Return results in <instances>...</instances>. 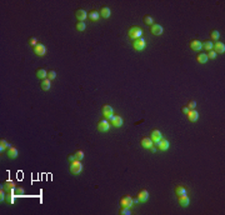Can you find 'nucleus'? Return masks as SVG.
<instances>
[{
    "instance_id": "ddd939ff",
    "label": "nucleus",
    "mask_w": 225,
    "mask_h": 215,
    "mask_svg": "<svg viewBox=\"0 0 225 215\" xmlns=\"http://www.w3.org/2000/svg\"><path fill=\"white\" fill-rule=\"evenodd\" d=\"M75 16H76V19L79 20V22H84V20L88 18V13L84 9H79V10H76V13H75Z\"/></svg>"
},
{
    "instance_id": "423d86ee",
    "label": "nucleus",
    "mask_w": 225,
    "mask_h": 215,
    "mask_svg": "<svg viewBox=\"0 0 225 215\" xmlns=\"http://www.w3.org/2000/svg\"><path fill=\"white\" fill-rule=\"evenodd\" d=\"M145 45H147V43H145V40L143 39V38L134 40V49L138 50V51H140V50H144L145 49Z\"/></svg>"
},
{
    "instance_id": "1a4fd4ad",
    "label": "nucleus",
    "mask_w": 225,
    "mask_h": 215,
    "mask_svg": "<svg viewBox=\"0 0 225 215\" xmlns=\"http://www.w3.org/2000/svg\"><path fill=\"white\" fill-rule=\"evenodd\" d=\"M150 31H151L154 35H161L162 31H164V29H162V26L159 24H153L151 28H150Z\"/></svg>"
},
{
    "instance_id": "a211bd4d",
    "label": "nucleus",
    "mask_w": 225,
    "mask_h": 215,
    "mask_svg": "<svg viewBox=\"0 0 225 215\" xmlns=\"http://www.w3.org/2000/svg\"><path fill=\"white\" fill-rule=\"evenodd\" d=\"M138 199H139V201H141V203H145V201L149 199L148 190H141L139 194H138Z\"/></svg>"
},
{
    "instance_id": "bb28decb",
    "label": "nucleus",
    "mask_w": 225,
    "mask_h": 215,
    "mask_svg": "<svg viewBox=\"0 0 225 215\" xmlns=\"http://www.w3.org/2000/svg\"><path fill=\"white\" fill-rule=\"evenodd\" d=\"M9 148H10V145L8 144L6 140H4V139H1V140H0V151H1V153L5 149H9Z\"/></svg>"
},
{
    "instance_id": "aec40b11",
    "label": "nucleus",
    "mask_w": 225,
    "mask_h": 215,
    "mask_svg": "<svg viewBox=\"0 0 225 215\" xmlns=\"http://www.w3.org/2000/svg\"><path fill=\"white\" fill-rule=\"evenodd\" d=\"M16 157H18V149L14 148V146H10L9 149H8V158L15 159Z\"/></svg>"
},
{
    "instance_id": "5701e85b",
    "label": "nucleus",
    "mask_w": 225,
    "mask_h": 215,
    "mask_svg": "<svg viewBox=\"0 0 225 215\" xmlns=\"http://www.w3.org/2000/svg\"><path fill=\"white\" fill-rule=\"evenodd\" d=\"M40 88H41V90L48 91V90L50 89V80H49V79H44V80H41Z\"/></svg>"
},
{
    "instance_id": "c9c22d12",
    "label": "nucleus",
    "mask_w": 225,
    "mask_h": 215,
    "mask_svg": "<svg viewBox=\"0 0 225 215\" xmlns=\"http://www.w3.org/2000/svg\"><path fill=\"white\" fill-rule=\"evenodd\" d=\"M56 78V73L54 70H50V71H48V79L49 80H54Z\"/></svg>"
},
{
    "instance_id": "4be33fe9",
    "label": "nucleus",
    "mask_w": 225,
    "mask_h": 215,
    "mask_svg": "<svg viewBox=\"0 0 225 215\" xmlns=\"http://www.w3.org/2000/svg\"><path fill=\"white\" fill-rule=\"evenodd\" d=\"M178 201H179V205H181V206L189 205V198H188V195H180L178 198Z\"/></svg>"
},
{
    "instance_id": "72a5a7b5",
    "label": "nucleus",
    "mask_w": 225,
    "mask_h": 215,
    "mask_svg": "<svg viewBox=\"0 0 225 215\" xmlns=\"http://www.w3.org/2000/svg\"><path fill=\"white\" fill-rule=\"evenodd\" d=\"M144 22H145V24H148V25H153L154 24V19H153V16L147 15L144 18Z\"/></svg>"
},
{
    "instance_id": "e433bc0d",
    "label": "nucleus",
    "mask_w": 225,
    "mask_h": 215,
    "mask_svg": "<svg viewBox=\"0 0 225 215\" xmlns=\"http://www.w3.org/2000/svg\"><path fill=\"white\" fill-rule=\"evenodd\" d=\"M206 56H208V59H215L216 58V53L214 51V50H209V53L206 54Z\"/></svg>"
},
{
    "instance_id": "6e6552de",
    "label": "nucleus",
    "mask_w": 225,
    "mask_h": 215,
    "mask_svg": "<svg viewBox=\"0 0 225 215\" xmlns=\"http://www.w3.org/2000/svg\"><path fill=\"white\" fill-rule=\"evenodd\" d=\"M34 53L39 56H44L45 54H47V48H45L43 44H38L34 48Z\"/></svg>"
},
{
    "instance_id": "f257e3e1",
    "label": "nucleus",
    "mask_w": 225,
    "mask_h": 215,
    "mask_svg": "<svg viewBox=\"0 0 225 215\" xmlns=\"http://www.w3.org/2000/svg\"><path fill=\"white\" fill-rule=\"evenodd\" d=\"M128 34L133 40H136V39H140L141 38V35H143V30H141L139 26H131L130 29H129Z\"/></svg>"
},
{
    "instance_id": "a878e982",
    "label": "nucleus",
    "mask_w": 225,
    "mask_h": 215,
    "mask_svg": "<svg viewBox=\"0 0 225 215\" xmlns=\"http://www.w3.org/2000/svg\"><path fill=\"white\" fill-rule=\"evenodd\" d=\"M197 60L200 63V64H205V63L209 60V59H208V56H206V54H199V55L197 56Z\"/></svg>"
},
{
    "instance_id": "c756f323",
    "label": "nucleus",
    "mask_w": 225,
    "mask_h": 215,
    "mask_svg": "<svg viewBox=\"0 0 225 215\" xmlns=\"http://www.w3.org/2000/svg\"><path fill=\"white\" fill-rule=\"evenodd\" d=\"M85 29H86V25H85L84 22H78V24H76V30H79V31H84Z\"/></svg>"
},
{
    "instance_id": "6ab92c4d",
    "label": "nucleus",
    "mask_w": 225,
    "mask_h": 215,
    "mask_svg": "<svg viewBox=\"0 0 225 215\" xmlns=\"http://www.w3.org/2000/svg\"><path fill=\"white\" fill-rule=\"evenodd\" d=\"M190 48L193 50H195V51H198V50L203 49V44H201V41H199V40H193V41H190Z\"/></svg>"
},
{
    "instance_id": "dca6fc26",
    "label": "nucleus",
    "mask_w": 225,
    "mask_h": 215,
    "mask_svg": "<svg viewBox=\"0 0 225 215\" xmlns=\"http://www.w3.org/2000/svg\"><path fill=\"white\" fill-rule=\"evenodd\" d=\"M186 115H188V119H189L190 121H193V123L199 119V113L195 110V109H194V110H189V113H188Z\"/></svg>"
},
{
    "instance_id": "a19ab883",
    "label": "nucleus",
    "mask_w": 225,
    "mask_h": 215,
    "mask_svg": "<svg viewBox=\"0 0 225 215\" xmlns=\"http://www.w3.org/2000/svg\"><path fill=\"white\" fill-rule=\"evenodd\" d=\"M181 111L184 113V114H188V113H189V108H188V106H183L181 108Z\"/></svg>"
},
{
    "instance_id": "9d476101",
    "label": "nucleus",
    "mask_w": 225,
    "mask_h": 215,
    "mask_svg": "<svg viewBox=\"0 0 225 215\" xmlns=\"http://www.w3.org/2000/svg\"><path fill=\"white\" fill-rule=\"evenodd\" d=\"M150 136H151V138H150V139H151V141H153V143H155V144H156V143L159 141L160 139L162 138L161 133H160L158 129H154L153 132H151V134H150Z\"/></svg>"
},
{
    "instance_id": "7ed1b4c3",
    "label": "nucleus",
    "mask_w": 225,
    "mask_h": 215,
    "mask_svg": "<svg viewBox=\"0 0 225 215\" xmlns=\"http://www.w3.org/2000/svg\"><path fill=\"white\" fill-rule=\"evenodd\" d=\"M108 119L110 120V123L112 124V126H115V128H120V126L123 125V118L119 116V115H111L110 118H108Z\"/></svg>"
},
{
    "instance_id": "4c0bfd02",
    "label": "nucleus",
    "mask_w": 225,
    "mask_h": 215,
    "mask_svg": "<svg viewBox=\"0 0 225 215\" xmlns=\"http://www.w3.org/2000/svg\"><path fill=\"white\" fill-rule=\"evenodd\" d=\"M188 108H189V110H194V109L197 108V103H195L194 100H191V102H189V104H188Z\"/></svg>"
},
{
    "instance_id": "f03ea898",
    "label": "nucleus",
    "mask_w": 225,
    "mask_h": 215,
    "mask_svg": "<svg viewBox=\"0 0 225 215\" xmlns=\"http://www.w3.org/2000/svg\"><path fill=\"white\" fill-rule=\"evenodd\" d=\"M81 170H83V165L79 160H75V161L70 164V173L72 174H80Z\"/></svg>"
},
{
    "instance_id": "7c9ffc66",
    "label": "nucleus",
    "mask_w": 225,
    "mask_h": 215,
    "mask_svg": "<svg viewBox=\"0 0 225 215\" xmlns=\"http://www.w3.org/2000/svg\"><path fill=\"white\" fill-rule=\"evenodd\" d=\"M203 48L206 49V50H212V43H211L210 40L204 41V43H203Z\"/></svg>"
},
{
    "instance_id": "b1692460",
    "label": "nucleus",
    "mask_w": 225,
    "mask_h": 215,
    "mask_svg": "<svg viewBox=\"0 0 225 215\" xmlns=\"http://www.w3.org/2000/svg\"><path fill=\"white\" fill-rule=\"evenodd\" d=\"M36 77L41 79V80H44L45 78H48V71L45 70V69H39V70H36Z\"/></svg>"
},
{
    "instance_id": "20e7f679",
    "label": "nucleus",
    "mask_w": 225,
    "mask_h": 215,
    "mask_svg": "<svg viewBox=\"0 0 225 215\" xmlns=\"http://www.w3.org/2000/svg\"><path fill=\"white\" fill-rule=\"evenodd\" d=\"M109 129H110V124H109V121H108V120L103 119V120H100L98 123V130L100 133H106Z\"/></svg>"
},
{
    "instance_id": "39448f33",
    "label": "nucleus",
    "mask_w": 225,
    "mask_h": 215,
    "mask_svg": "<svg viewBox=\"0 0 225 215\" xmlns=\"http://www.w3.org/2000/svg\"><path fill=\"white\" fill-rule=\"evenodd\" d=\"M133 198L131 196H129V195H125L123 196L122 199H120V205L122 206H126V208H131L133 206Z\"/></svg>"
},
{
    "instance_id": "58836bf2",
    "label": "nucleus",
    "mask_w": 225,
    "mask_h": 215,
    "mask_svg": "<svg viewBox=\"0 0 225 215\" xmlns=\"http://www.w3.org/2000/svg\"><path fill=\"white\" fill-rule=\"evenodd\" d=\"M4 191H5V190H4V189H1V190H0V201H3V200H5V194H4Z\"/></svg>"
},
{
    "instance_id": "ea45409f",
    "label": "nucleus",
    "mask_w": 225,
    "mask_h": 215,
    "mask_svg": "<svg viewBox=\"0 0 225 215\" xmlns=\"http://www.w3.org/2000/svg\"><path fill=\"white\" fill-rule=\"evenodd\" d=\"M68 160H69V161L70 163H73V161H75V160H76V158H75V155H69V157H68Z\"/></svg>"
},
{
    "instance_id": "f8f14e48",
    "label": "nucleus",
    "mask_w": 225,
    "mask_h": 215,
    "mask_svg": "<svg viewBox=\"0 0 225 215\" xmlns=\"http://www.w3.org/2000/svg\"><path fill=\"white\" fill-rule=\"evenodd\" d=\"M3 189L5 191H8V193H12V191H14V189H15V184L12 183L11 180H8V181H5V183L3 184Z\"/></svg>"
},
{
    "instance_id": "412c9836",
    "label": "nucleus",
    "mask_w": 225,
    "mask_h": 215,
    "mask_svg": "<svg viewBox=\"0 0 225 215\" xmlns=\"http://www.w3.org/2000/svg\"><path fill=\"white\" fill-rule=\"evenodd\" d=\"M88 18H89L91 22H98L99 18H100V14H99V11L93 10V11H90L89 14H88Z\"/></svg>"
},
{
    "instance_id": "cd10ccee",
    "label": "nucleus",
    "mask_w": 225,
    "mask_h": 215,
    "mask_svg": "<svg viewBox=\"0 0 225 215\" xmlns=\"http://www.w3.org/2000/svg\"><path fill=\"white\" fill-rule=\"evenodd\" d=\"M119 214L120 215H130L131 214V210H130V208H126V206H122V209H120Z\"/></svg>"
},
{
    "instance_id": "f704fd0d",
    "label": "nucleus",
    "mask_w": 225,
    "mask_h": 215,
    "mask_svg": "<svg viewBox=\"0 0 225 215\" xmlns=\"http://www.w3.org/2000/svg\"><path fill=\"white\" fill-rule=\"evenodd\" d=\"M29 45L33 46V48H35V46L38 45V40H36V38H34V36L29 38Z\"/></svg>"
},
{
    "instance_id": "473e14b6",
    "label": "nucleus",
    "mask_w": 225,
    "mask_h": 215,
    "mask_svg": "<svg viewBox=\"0 0 225 215\" xmlns=\"http://www.w3.org/2000/svg\"><path fill=\"white\" fill-rule=\"evenodd\" d=\"M210 36L212 38V40H218L219 39V38H220V34H219V31L218 30H212L211 33H210Z\"/></svg>"
},
{
    "instance_id": "0eeeda50",
    "label": "nucleus",
    "mask_w": 225,
    "mask_h": 215,
    "mask_svg": "<svg viewBox=\"0 0 225 215\" xmlns=\"http://www.w3.org/2000/svg\"><path fill=\"white\" fill-rule=\"evenodd\" d=\"M101 113L105 118H110L111 115H114V109H112L110 105H104L101 108Z\"/></svg>"
},
{
    "instance_id": "2eb2a0df",
    "label": "nucleus",
    "mask_w": 225,
    "mask_h": 215,
    "mask_svg": "<svg viewBox=\"0 0 225 215\" xmlns=\"http://www.w3.org/2000/svg\"><path fill=\"white\" fill-rule=\"evenodd\" d=\"M99 14H100V16H101V18L108 19L110 16V14H111V10H110V8H108V6H103L101 9H100Z\"/></svg>"
},
{
    "instance_id": "f3484780",
    "label": "nucleus",
    "mask_w": 225,
    "mask_h": 215,
    "mask_svg": "<svg viewBox=\"0 0 225 215\" xmlns=\"http://www.w3.org/2000/svg\"><path fill=\"white\" fill-rule=\"evenodd\" d=\"M140 144L143 148H145V149H150V148L153 146V141H151V139L150 138H143L141 139V141H140Z\"/></svg>"
},
{
    "instance_id": "4468645a",
    "label": "nucleus",
    "mask_w": 225,
    "mask_h": 215,
    "mask_svg": "<svg viewBox=\"0 0 225 215\" xmlns=\"http://www.w3.org/2000/svg\"><path fill=\"white\" fill-rule=\"evenodd\" d=\"M212 50H214L215 53L224 54V51H225V45L223 43H220V41H216V43L212 45Z\"/></svg>"
},
{
    "instance_id": "c85d7f7f",
    "label": "nucleus",
    "mask_w": 225,
    "mask_h": 215,
    "mask_svg": "<svg viewBox=\"0 0 225 215\" xmlns=\"http://www.w3.org/2000/svg\"><path fill=\"white\" fill-rule=\"evenodd\" d=\"M5 201H6L8 204H14V203H15V198L11 195V193H9V194H8V195L5 196Z\"/></svg>"
},
{
    "instance_id": "79ce46f5",
    "label": "nucleus",
    "mask_w": 225,
    "mask_h": 215,
    "mask_svg": "<svg viewBox=\"0 0 225 215\" xmlns=\"http://www.w3.org/2000/svg\"><path fill=\"white\" fill-rule=\"evenodd\" d=\"M149 150H151L153 153H155V151H156V148H155V146H151V148H150V149H149Z\"/></svg>"
},
{
    "instance_id": "2f4dec72",
    "label": "nucleus",
    "mask_w": 225,
    "mask_h": 215,
    "mask_svg": "<svg viewBox=\"0 0 225 215\" xmlns=\"http://www.w3.org/2000/svg\"><path fill=\"white\" fill-rule=\"evenodd\" d=\"M75 158H76V160H79V161H81L83 159H84V153H83L81 150H78V151H75Z\"/></svg>"
},
{
    "instance_id": "9b49d317",
    "label": "nucleus",
    "mask_w": 225,
    "mask_h": 215,
    "mask_svg": "<svg viewBox=\"0 0 225 215\" xmlns=\"http://www.w3.org/2000/svg\"><path fill=\"white\" fill-rule=\"evenodd\" d=\"M156 145H158V148H159L160 150H162V151H165V150H168V149H169V141L166 140V139H164V138H161L160 140L156 143Z\"/></svg>"
},
{
    "instance_id": "393cba45",
    "label": "nucleus",
    "mask_w": 225,
    "mask_h": 215,
    "mask_svg": "<svg viewBox=\"0 0 225 215\" xmlns=\"http://www.w3.org/2000/svg\"><path fill=\"white\" fill-rule=\"evenodd\" d=\"M175 193H176L178 196L180 195H186V189L184 186H181V185H179V186L175 188Z\"/></svg>"
}]
</instances>
